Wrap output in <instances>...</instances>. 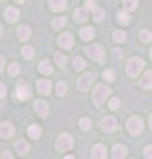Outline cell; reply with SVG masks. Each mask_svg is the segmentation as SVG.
<instances>
[{
  "instance_id": "1",
  "label": "cell",
  "mask_w": 152,
  "mask_h": 159,
  "mask_svg": "<svg viewBox=\"0 0 152 159\" xmlns=\"http://www.w3.org/2000/svg\"><path fill=\"white\" fill-rule=\"evenodd\" d=\"M110 88L105 85V84H99V85H97L94 92H93V101H94V105L95 106H101L102 103L106 101V98L110 96Z\"/></svg>"
},
{
  "instance_id": "2",
  "label": "cell",
  "mask_w": 152,
  "mask_h": 159,
  "mask_svg": "<svg viewBox=\"0 0 152 159\" xmlns=\"http://www.w3.org/2000/svg\"><path fill=\"white\" fill-rule=\"evenodd\" d=\"M144 65H145V62L141 58H139V57H132V58L128 60V62H127L126 72H127V74H128L130 77L134 78V77H136L140 73V70L143 69Z\"/></svg>"
},
{
  "instance_id": "3",
  "label": "cell",
  "mask_w": 152,
  "mask_h": 159,
  "mask_svg": "<svg viewBox=\"0 0 152 159\" xmlns=\"http://www.w3.org/2000/svg\"><path fill=\"white\" fill-rule=\"evenodd\" d=\"M73 146H74V139H73V137L70 135V134L63 133L57 138L56 147H57L58 151H61V152L69 151V150L73 148Z\"/></svg>"
},
{
  "instance_id": "4",
  "label": "cell",
  "mask_w": 152,
  "mask_h": 159,
  "mask_svg": "<svg viewBox=\"0 0 152 159\" xmlns=\"http://www.w3.org/2000/svg\"><path fill=\"white\" fill-rule=\"evenodd\" d=\"M144 125H143V119L138 116L131 117L128 121H127V130H128L132 135H139V134L143 131Z\"/></svg>"
},
{
  "instance_id": "5",
  "label": "cell",
  "mask_w": 152,
  "mask_h": 159,
  "mask_svg": "<svg viewBox=\"0 0 152 159\" xmlns=\"http://www.w3.org/2000/svg\"><path fill=\"white\" fill-rule=\"evenodd\" d=\"M85 53L90 58L95 60V61H101V60L105 57V49L102 48L101 45H97V44H94V45L85 47Z\"/></svg>"
},
{
  "instance_id": "6",
  "label": "cell",
  "mask_w": 152,
  "mask_h": 159,
  "mask_svg": "<svg viewBox=\"0 0 152 159\" xmlns=\"http://www.w3.org/2000/svg\"><path fill=\"white\" fill-rule=\"evenodd\" d=\"M94 80H95V74L94 73H85V74H82V76L80 77V80H78L77 86H78L80 90L87 92L90 89V86H91V84H93Z\"/></svg>"
},
{
  "instance_id": "7",
  "label": "cell",
  "mask_w": 152,
  "mask_h": 159,
  "mask_svg": "<svg viewBox=\"0 0 152 159\" xmlns=\"http://www.w3.org/2000/svg\"><path fill=\"white\" fill-rule=\"evenodd\" d=\"M101 129L105 133H112L118 129V121L115 117L112 116H107L101 121Z\"/></svg>"
},
{
  "instance_id": "8",
  "label": "cell",
  "mask_w": 152,
  "mask_h": 159,
  "mask_svg": "<svg viewBox=\"0 0 152 159\" xmlns=\"http://www.w3.org/2000/svg\"><path fill=\"white\" fill-rule=\"evenodd\" d=\"M16 96H17L19 99H21V101L23 99L29 98L32 96L31 86H29L25 81H20L19 82V85H17V88H16Z\"/></svg>"
},
{
  "instance_id": "9",
  "label": "cell",
  "mask_w": 152,
  "mask_h": 159,
  "mask_svg": "<svg viewBox=\"0 0 152 159\" xmlns=\"http://www.w3.org/2000/svg\"><path fill=\"white\" fill-rule=\"evenodd\" d=\"M73 44H74V39L69 32H63L58 36V45L63 49H72Z\"/></svg>"
},
{
  "instance_id": "10",
  "label": "cell",
  "mask_w": 152,
  "mask_h": 159,
  "mask_svg": "<svg viewBox=\"0 0 152 159\" xmlns=\"http://www.w3.org/2000/svg\"><path fill=\"white\" fill-rule=\"evenodd\" d=\"M35 109L41 118H45L49 114V105H48L46 101H44V99H37L35 102Z\"/></svg>"
},
{
  "instance_id": "11",
  "label": "cell",
  "mask_w": 152,
  "mask_h": 159,
  "mask_svg": "<svg viewBox=\"0 0 152 159\" xmlns=\"http://www.w3.org/2000/svg\"><path fill=\"white\" fill-rule=\"evenodd\" d=\"M15 134V127L11 122H2L0 123V137L11 138Z\"/></svg>"
},
{
  "instance_id": "12",
  "label": "cell",
  "mask_w": 152,
  "mask_h": 159,
  "mask_svg": "<svg viewBox=\"0 0 152 159\" xmlns=\"http://www.w3.org/2000/svg\"><path fill=\"white\" fill-rule=\"evenodd\" d=\"M4 16H6V20L9 23H15L16 20L19 19V16H20V11L16 8V7H12L9 6L6 8V12H4Z\"/></svg>"
},
{
  "instance_id": "13",
  "label": "cell",
  "mask_w": 152,
  "mask_h": 159,
  "mask_svg": "<svg viewBox=\"0 0 152 159\" xmlns=\"http://www.w3.org/2000/svg\"><path fill=\"white\" fill-rule=\"evenodd\" d=\"M36 86H37L38 93L42 94V96H48L52 90V84H50V81H48V80H38Z\"/></svg>"
},
{
  "instance_id": "14",
  "label": "cell",
  "mask_w": 152,
  "mask_h": 159,
  "mask_svg": "<svg viewBox=\"0 0 152 159\" xmlns=\"http://www.w3.org/2000/svg\"><path fill=\"white\" fill-rule=\"evenodd\" d=\"M93 159H107V150L103 145H95L91 150Z\"/></svg>"
},
{
  "instance_id": "15",
  "label": "cell",
  "mask_w": 152,
  "mask_h": 159,
  "mask_svg": "<svg viewBox=\"0 0 152 159\" xmlns=\"http://www.w3.org/2000/svg\"><path fill=\"white\" fill-rule=\"evenodd\" d=\"M15 148H16V152L19 155H25L29 151V143L25 139H19V141L15 143Z\"/></svg>"
},
{
  "instance_id": "16",
  "label": "cell",
  "mask_w": 152,
  "mask_h": 159,
  "mask_svg": "<svg viewBox=\"0 0 152 159\" xmlns=\"http://www.w3.org/2000/svg\"><path fill=\"white\" fill-rule=\"evenodd\" d=\"M127 155V147L123 145H116L112 148V158L114 159H124Z\"/></svg>"
},
{
  "instance_id": "17",
  "label": "cell",
  "mask_w": 152,
  "mask_h": 159,
  "mask_svg": "<svg viewBox=\"0 0 152 159\" xmlns=\"http://www.w3.org/2000/svg\"><path fill=\"white\" fill-rule=\"evenodd\" d=\"M139 85L143 89H152V72L148 70L143 74V77L139 81Z\"/></svg>"
},
{
  "instance_id": "18",
  "label": "cell",
  "mask_w": 152,
  "mask_h": 159,
  "mask_svg": "<svg viewBox=\"0 0 152 159\" xmlns=\"http://www.w3.org/2000/svg\"><path fill=\"white\" fill-rule=\"evenodd\" d=\"M89 17V12L86 8H77L74 11V19L78 23H85Z\"/></svg>"
},
{
  "instance_id": "19",
  "label": "cell",
  "mask_w": 152,
  "mask_h": 159,
  "mask_svg": "<svg viewBox=\"0 0 152 159\" xmlns=\"http://www.w3.org/2000/svg\"><path fill=\"white\" fill-rule=\"evenodd\" d=\"M17 37L21 40V41H27V40L31 37V28L28 25H20L17 28Z\"/></svg>"
},
{
  "instance_id": "20",
  "label": "cell",
  "mask_w": 152,
  "mask_h": 159,
  "mask_svg": "<svg viewBox=\"0 0 152 159\" xmlns=\"http://www.w3.org/2000/svg\"><path fill=\"white\" fill-rule=\"evenodd\" d=\"M49 6H50L52 11L61 12L66 8V2L65 0H50V2H49Z\"/></svg>"
},
{
  "instance_id": "21",
  "label": "cell",
  "mask_w": 152,
  "mask_h": 159,
  "mask_svg": "<svg viewBox=\"0 0 152 159\" xmlns=\"http://www.w3.org/2000/svg\"><path fill=\"white\" fill-rule=\"evenodd\" d=\"M38 69H40V72L42 74H45V76H49V74L53 73V65L49 60H44V61H41L40 65H38Z\"/></svg>"
},
{
  "instance_id": "22",
  "label": "cell",
  "mask_w": 152,
  "mask_h": 159,
  "mask_svg": "<svg viewBox=\"0 0 152 159\" xmlns=\"http://www.w3.org/2000/svg\"><path fill=\"white\" fill-rule=\"evenodd\" d=\"M94 34H95V31L91 27H83L80 31V36L82 37V40H85V41L91 40L93 37H94Z\"/></svg>"
},
{
  "instance_id": "23",
  "label": "cell",
  "mask_w": 152,
  "mask_h": 159,
  "mask_svg": "<svg viewBox=\"0 0 152 159\" xmlns=\"http://www.w3.org/2000/svg\"><path fill=\"white\" fill-rule=\"evenodd\" d=\"M28 135L32 139H38L41 137V127L38 125H31L28 127Z\"/></svg>"
},
{
  "instance_id": "24",
  "label": "cell",
  "mask_w": 152,
  "mask_h": 159,
  "mask_svg": "<svg viewBox=\"0 0 152 159\" xmlns=\"http://www.w3.org/2000/svg\"><path fill=\"white\" fill-rule=\"evenodd\" d=\"M65 24H66L65 17H56V19L52 20V27H53L54 31H58V29L63 28L65 27Z\"/></svg>"
},
{
  "instance_id": "25",
  "label": "cell",
  "mask_w": 152,
  "mask_h": 159,
  "mask_svg": "<svg viewBox=\"0 0 152 159\" xmlns=\"http://www.w3.org/2000/svg\"><path fill=\"white\" fill-rule=\"evenodd\" d=\"M73 66H74V69H77V70H82V69L86 68V61L82 57L78 56L74 58V61H73Z\"/></svg>"
},
{
  "instance_id": "26",
  "label": "cell",
  "mask_w": 152,
  "mask_h": 159,
  "mask_svg": "<svg viewBox=\"0 0 152 159\" xmlns=\"http://www.w3.org/2000/svg\"><path fill=\"white\" fill-rule=\"evenodd\" d=\"M93 19H94V21L99 23L102 20L105 19V11L102 8H95L94 11H93Z\"/></svg>"
},
{
  "instance_id": "27",
  "label": "cell",
  "mask_w": 152,
  "mask_h": 159,
  "mask_svg": "<svg viewBox=\"0 0 152 159\" xmlns=\"http://www.w3.org/2000/svg\"><path fill=\"white\" fill-rule=\"evenodd\" d=\"M118 21H119V24H122V25H126V24H128L130 23V16H128V13H126V12H118Z\"/></svg>"
},
{
  "instance_id": "28",
  "label": "cell",
  "mask_w": 152,
  "mask_h": 159,
  "mask_svg": "<svg viewBox=\"0 0 152 159\" xmlns=\"http://www.w3.org/2000/svg\"><path fill=\"white\" fill-rule=\"evenodd\" d=\"M21 53L27 60H31L33 57V54H35V49H33V47H31V45H27L21 49Z\"/></svg>"
},
{
  "instance_id": "29",
  "label": "cell",
  "mask_w": 152,
  "mask_h": 159,
  "mask_svg": "<svg viewBox=\"0 0 152 159\" xmlns=\"http://www.w3.org/2000/svg\"><path fill=\"white\" fill-rule=\"evenodd\" d=\"M67 90V85L65 82H57V85H56V93H57V96H65V93Z\"/></svg>"
},
{
  "instance_id": "30",
  "label": "cell",
  "mask_w": 152,
  "mask_h": 159,
  "mask_svg": "<svg viewBox=\"0 0 152 159\" xmlns=\"http://www.w3.org/2000/svg\"><path fill=\"white\" fill-rule=\"evenodd\" d=\"M54 58H56V62H57V65H58V66L65 68V65H66V57L63 56L62 53L56 52V53H54Z\"/></svg>"
},
{
  "instance_id": "31",
  "label": "cell",
  "mask_w": 152,
  "mask_h": 159,
  "mask_svg": "<svg viewBox=\"0 0 152 159\" xmlns=\"http://www.w3.org/2000/svg\"><path fill=\"white\" fill-rule=\"evenodd\" d=\"M114 41L118 43V44H120V43H124L126 41V32L123 31H115L114 32Z\"/></svg>"
},
{
  "instance_id": "32",
  "label": "cell",
  "mask_w": 152,
  "mask_h": 159,
  "mask_svg": "<svg viewBox=\"0 0 152 159\" xmlns=\"http://www.w3.org/2000/svg\"><path fill=\"white\" fill-rule=\"evenodd\" d=\"M123 6L126 11H134L138 7V2L136 0H124L123 2Z\"/></svg>"
},
{
  "instance_id": "33",
  "label": "cell",
  "mask_w": 152,
  "mask_h": 159,
  "mask_svg": "<svg viewBox=\"0 0 152 159\" xmlns=\"http://www.w3.org/2000/svg\"><path fill=\"white\" fill-rule=\"evenodd\" d=\"M139 36H140V40L143 43H151L152 41V33L150 31H147V29H143V31L139 33Z\"/></svg>"
},
{
  "instance_id": "34",
  "label": "cell",
  "mask_w": 152,
  "mask_h": 159,
  "mask_svg": "<svg viewBox=\"0 0 152 159\" xmlns=\"http://www.w3.org/2000/svg\"><path fill=\"white\" fill-rule=\"evenodd\" d=\"M80 127L82 129L83 131H87V130H90L91 129V121H90V118H82L81 121H80Z\"/></svg>"
},
{
  "instance_id": "35",
  "label": "cell",
  "mask_w": 152,
  "mask_h": 159,
  "mask_svg": "<svg viewBox=\"0 0 152 159\" xmlns=\"http://www.w3.org/2000/svg\"><path fill=\"white\" fill-rule=\"evenodd\" d=\"M8 73H9V76H16V74L20 73V66H19V64H16V62L11 64V65L8 66Z\"/></svg>"
},
{
  "instance_id": "36",
  "label": "cell",
  "mask_w": 152,
  "mask_h": 159,
  "mask_svg": "<svg viewBox=\"0 0 152 159\" xmlns=\"http://www.w3.org/2000/svg\"><path fill=\"white\" fill-rule=\"evenodd\" d=\"M119 106H120L119 98L114 97V98L110 99V102H109V107H110V109H112V110H116V109H119Z\"/></svg>"
},
{
  "instance_id": "37",
  "label": "cell",
  "mask_w": 152,
  "mask_h": 159,
  "mask_svg": "<svg viewBox=\"0 0 152 159\" xmlns=\"http://www.w3.org/2000/svg\"><path fill=\"white\" fill-rule=\"evenodd\" d=\"M103 78L107 80V81H114L115 80V73L111 70V69H106L103 72Z\"/></svg>"
},
{
  "instance_id": "38",
  "label": "cell",
  "mask_w": 152,
  "mask_h": 159,
  "mask_svg": "<svg viewBox=\"0 0 152 159\" xmlns=\"http://www.w3.org/2000/svg\"><path fill=\"white\" fill-rule=\"evenodd\" d=\"M144 158L145 159H152V146H147L144 148Z\"/></svg>"
},
{
  "instance_id": "39",
  "label": "cell",
  "mask_w": 152,
  "mask_h": 159,
  "mask_svg": "<svg viewBox=\"0 0 152 159\" xmlns=\"http://www.w3.org/2000/svg\"><path fill=\"white\" fill-rule=\"evenodd\" d=\"M112 54H114L115 58H122L123 57V52H122V49H119V48H115L114 51H112Z\"/></svg>"
},
{
  "instance_id": "40",
  "label": "cell",
  "mask_w": 152,
  "mask_h": 159,
  "mask_svg": "<svg viewBox=\"0 0 152 159\" xmlns=\"http://www.w3.org/2000/svg\"><path fill=\"white\" fill-rule=\"evenodd\" d=\"M6 94H7V88L4 84H0V98H3V97H6Z\"/></svg>"
},
{
  "instance_id": "41",
  "label": "cell",
  "mask_w": 152,
  "mask_h": 159,
  "mask_svg": "<svg viewBox=\"0 0 152 159\" xmlns=\"http://www.w3.org/2000/svg\"><path fill=\"white\" fill-rule=\"evenodd\" d=\"M2 159H13V155L9 151H6V152H3Z\"/></svg>"
},
{
  "instance_id": "42",
  "label": "cell",
  "mask_w": 152,
  "mask_h": 159,
  "mask_svg": "<svg viewBox=\"0 0 152 159\" xmlns=\"http://www.w3.org/2000/svg\"><path fill=\"white\" fill-rule=\"evenodd\" d=\"M4 64H6V58H4L3 56H0V72L3 70V68H4Z\"/></svg>"
},
{
  "instance_id": "43",
  "label": "cell",
  "mask_w": 152,
  "mask_h": 159,
  "mask_svg": "<svg viewBox=\"0 0 152 159\" xmlns=\"http://www.w3.org/2000/svg\"><path fill=\"white\" fill-rule=\"evenodd\" d=\"M95 2H86V9H93L94 8Z\"/></svg>"
},
{
  "instance_id": "44",
  "label": "cell",
  "mask_w": 152,
  "mask_h": 159,
  "mask_svg": "<svg viewBox=\"0 0 152 159\" xmlns=\"http://www.w3.org/2000/svg\"><path fill=\"white\" fill-rule=\"evenodd\" d=\"M148 122H150V126L152 127V114L150 116V118H148Z\"/></svg>"
},
{
  "instance_id": "45",
  "label": "cell",
  "mask_w": 152,
  "mask_h": 159,
  "mask_svg": "<svg viewBox=\"0 0 152 159\" xmlns=\"http://www.w3.org/2000/svg\"><path fill=\"white\" fill-rule=\"evenodd\" d=\"M63 159H74V157H73V155H66Z\"/></svg>"
},
{
  "instance_id": "46",
  "label": "cell",
  "mask_w": 152,
  "mask_h": 159,
  "mask_svg": "<svg viewBox=\"0 0 152 159\" xmlns=\"http://www.w3.org/2000/svg\"><path fill=\"white\" fill-rule=\"evenodd\" d=\"M150 56H151V58H152V48H151V51H150Z\"/></svg>"
},
{
  "instance_id": "47",
  "label": "cell",
  "mask_w": 152,
  "mask_h": 159,
  "mask_svg": "<svg viewBox=\"0 0 152 159\" xmlns=\"http://www.w3.org/2000/svg\"><path fill=\"white\" fill-rule=\"evenodd\" d=\"M2 32H3V28H2V25H0V34H2Z\"/></svg>"
}]
</instances>
